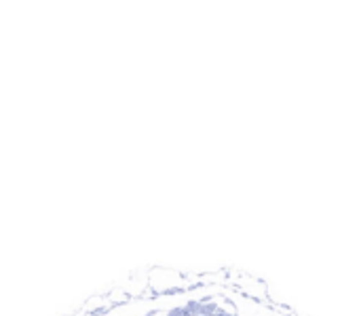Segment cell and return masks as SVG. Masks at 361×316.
Returning <instances> with one entry per match:
<instances>
[{
  "label": "cell",
  "instance_id": "6da1fadb",
  "mask_svg": "<svg viewBox=\"0 0 361 316\" xmlns=\"http://www.w3.org/2000/svg\"><path fill=\"white\" fill-rule=\"evenodd\" d=\"M152 306L137 316H294L268 299L224 284H190L150 295Z\"/></svg>",
  "mask_w": 361,
  "mask_h": 316
}]
</instances>
